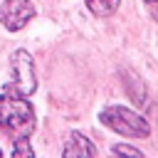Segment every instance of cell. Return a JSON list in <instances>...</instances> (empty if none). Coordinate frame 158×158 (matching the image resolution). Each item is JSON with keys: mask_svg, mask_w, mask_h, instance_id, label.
Returning a JSON list of instances; mask_svg holds the SVG:
<instances>
[{"mask_svg": "<svg viewBox=\"0 0 158 158\" xmlns=\"http://www.w3.org/2000/svg\"><path fill=\"white\" fill-rule=\"evenodd\" d=\"M35 89H37V77H35L32 57L25 49H15L10 57V79L2 84V91L30 96Z\"/></svg>", "mask_w": 158, "mask_h": 158, "instance_id": "3957f363", "label": "cell"}, {"mask_svg": "<svg viewBox=\"0 0 158 158\" xmlns=\"http://www.w3.org/2000/svg\"><path fill=\"white\" fill-rule=\"evenodd\" d=\"M12 158H35V148L27 143V138H15Z\"/></svg>", "mask_w": 158, "mask_h": 158, "instance_id": "ba28073f", "label": "cell"}, {"mask_svg": "<svg viewBox=\"0 0 158 158\" xmlns=\"http://www.w3.org/2000/svg\"><path fill=\"white\" fill-rule=\"evenodd\" d=\"M35 126L37 121H35L32 104L20 94L2 91L0 94V128L10 133L15 141V138H27L35 131Z\"/></svg>", "mask_w": 158, "mask_h": 158, "instance_id": "6da1fadb", "label": "cell"}, {"mask_svg": "<svg viewBox=\"0 0 158 158\" xmlns=\"http://www.w3.org/2000/svg\"><path fill=\"white\" fill-rule=\"evenodd\" d=\"M86 7L96 17H109L118 10V0H86Z\"/></svg>", "mask_w": 158, "mask_h": 158, "instance_id": "52a82bcc", "label": "cell"}, {"mask_svg": "<svg viewBox=\"0 0 158 158\" xmlns=\"http://www.w3.org/2000/svg\"><path fill=\"white\" fill-rule=\"evenodd\" d=\"M99 151H96V146L86 138V136H81V133H77V131H72L69 136H67V143H64V148H62V156L64 158H91V156H96Z\"/></svg>", "mask_w": 158, "mask_h": 158, "instance_id": "5b68a950", "label": "cell"}, {"mask_svg": "<svg viewBox=\"0 0 158 158\" xmlns=\"http://www.w3.org/2000/svg\"><path fill=\"white\" fill-rule=\"evenodd\" d=\"M111 153H116V156H128V158H143V153H141L138 148L126 146V143H116V146L111 148Z\"/></svg>", "mask_w": 158, "mask_h": 158, "instance_id": "9c48e42d", "label": "cell"}, {"mask_svg": "<svg viewBox=\"0 0 158 158\" xmlns=\"http://www.w3.org/2000/svg\"><path fill=\"white\" fill-rule=\"evenodd\" d=\"M35 17V5L30 0H5L0 5V25L10 32L22 30Z\"/></svg>", "mask_w": 158, "mask_h": 158, "instance_id": "277c9868", "label": "cell"}, {"mask_svg": "<svg viewBox=\"0 0 158 158\" xmlns=\"http://www.w3.org/2000/svg\"><path fill=\"white\" fill-rule=\"evenodd\" d=\"M146 2V7L151 10V17H156V0H143Z\"/></svg>", "mask_w": 158, "mask_h": 158, "instance_id": "30bf717a", "label": "cell"}, {"mask_svg": "<svg viewBox=\"0 0 158 158\" xmlns=\"http://www.w3.org/2000/svg\"><path fill=\"white\" fill-rule=\"evenodd\" d=\"M0 158H2V151H0Z\"/></svg>", "mask_w": 158, "mask_h": 158, "instance_id": "8fae6325", "label": "cell"}, {"mask_svg": "<svg viewBox=\"0 0 158 158\" xmlns=\"http://www.w3.org/2000/svg\"><path fill=\"white\" fill-rule=\"evenodd\" d=\"M121 74L126 77V79H123V84H126V89H128L131 99H133V101H138V104H143V101H146V86H143V81H141L133 72H128V69H123Z\"/></svg>", "mask_w": 158, "mask_h": 158, "instance_id": "8992f818", "label": "cell"}, {"mask_svg": "<svg viewBox=\"0 0 158 158\" xmlns=\"http://www.w3.org/2000/svg\"><path fill=\"white\" fill-rule=\"evenodd\" d=\"M99 121L121 133V136H138V138H148L151 136V126L143 116H138L136 111L126 109V106H106L99 111Z\"/></svg>", "mask_w": 158, "mask_h": 158, "instance_id": "7a4b0ae2", "label": "cell"}]
</instances>
